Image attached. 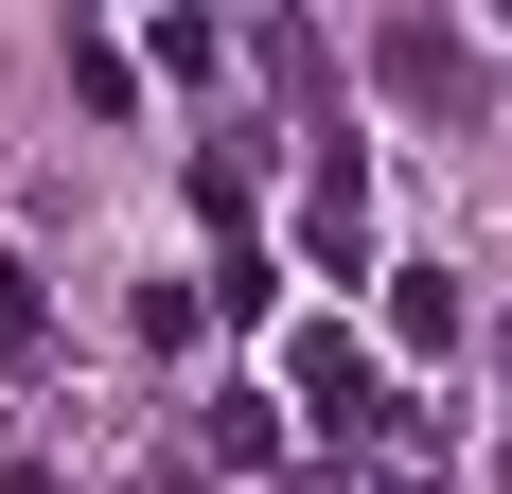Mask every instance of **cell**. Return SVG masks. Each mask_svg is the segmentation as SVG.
I'll return each mask as SVG.
<instances>
[{"mask_svg":"<svg viewBox=\"0 0 512 494\" xmlns=\"http://www.w3.org/2000/svg\"><path fill=\"white\" fill-rule=\"evenodd\" d=\"M301 230H318V265H336V283H354V265H371V177H354V159L318 177V212H301Z\"/></svg>","mask_w":512,"mask_h":494,"instance_id":"cell-3","label":"cell"},{"mask_svg":"<svg viewBox=\"0 0 512 494\" xmlns=\"http://www.w3.org/2000/svg\"><path fill=\"white\" fill-rule=\"evenodd\" d=\"M195 442H212V459H265V442H283V406H265V389H212V424H195Z\"/></svg>","mask_w":512,"mask_h":494,"instance_id":"cell-4","label":"cell"},{"mask_svg":"<svg viewBox=\"0 0 512 494\" xmlns=\"http://www.w3.org/2000/svg\"><path fill=\"white\" fill-rule=\"evenodd\" d=\"M0 353H36V265L0 247Z\"/></svg>","mask_w":512,"mask_h":494,"instance_id":"cell-5","label":"cell"},{"mask_svg":"<svg viewBox=\"0 0 512 494\" xmlns=\"http://www.w3.org/2000/svg\"><path fill=\"white\" fill-rule=\"evenodd\" d=\"M371 71H389L407 106H477V53L442 36V18H389V36H371Z\"/></svg>","mask_w":512,"mask_h":494,"instance_id":"cell-2","label":"cell"},{"mask_svg":"<svg viewBox=\"0 0 512 494\" xmlns=\"http://www.w3.org/2000/svg\"><path fill=\"white\" fill-rule=\"evenodd\" d=\"M301 406L336 424V442H407V406H389V371H371L354 336H301Z\"/></svg>","mask_w":512,"mask_h":494,"instance_id":"cell-1","label":"cell"}]
</instances>
